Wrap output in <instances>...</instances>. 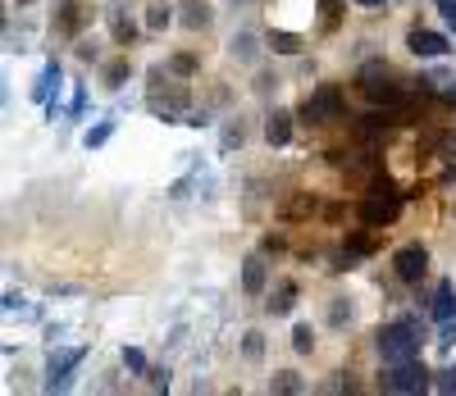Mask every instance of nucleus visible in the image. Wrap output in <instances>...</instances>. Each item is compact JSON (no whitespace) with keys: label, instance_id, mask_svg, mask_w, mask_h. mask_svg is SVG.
Returning a JSON list of instances; mask_svg holds the SVG:
<instances>
[{"label":"nucleus","instance_id":"f257e3e1","mask_svg":"<svg viewBox=\"0 0 456 396\" xmlns=\"http://www.w3.org/2000/svg\"><path fill=\"white\" fill-rule=\"evenodd\" d=\"M379 355H384V365H402V360H415L425 346V324L415 319V314H402V319L384 324L379 328Z\"/></svg>","mask_w":456,"mask_h":396},{"label":"nucleus","instance_id":"f03ea898","mask_svg":"<svg viewBox=\"0 0 456 396\" xmlns=\"http://www.w3.org/2000/svg\"><path fill=\"white\" fill-rule=\"evenodd\" d=\"M342 114H347V96H342V87H333V83L315 87L306 101H301V109H297L301 124H338Z\"/></svg>","mask_w":456,"mask_h":396},{"label":"nucleus","instance_id":"7ed1b4c3","mask_svg":"<svg viewBox=\"0 0 456 396\" xmlns=\"http://www.w3.org/2000/svg\"><path fill=\"white\" fill-rule=\"evenodd\" d=\"M397 210H402V191H397V182L374 178V182H370V191H365V201H361V219L379 228V223H393V219H397Z\"/></svg>","mask_w":456,"mask_h":396},{"label":"nucleus","instance_id":"20e7f679","mask_svg":"<svg viewBox=\"0 0 456 396\" xmlns=\"http://www.w3.org/2000/svg\"><path fill=\"white\" fill-rule=\"evenodd\" d=\"M379 387L393 392V396H411V392H429L434 387V374L420 365V355L415 360H402V365H388L379 374Z\"/></svg>","mask_w":456,"mask_h":396},{"label":"nucleus","instance_id":"39448f33","mask_svg":"<svg viewBox=\"0 0 456 396\" xmlns=\"http://www.w3.org/2000/svg\"><path fill=\"white\" fill-rule=\"evenodd\" d=\"M361 87L374 105H402V87H397V77L384 69V64H365L361 69Z\"/></svg>","mask_w":456,"mask_h":396},{"label":"nucleus","instance_id":"423d86ee","mask_svg":"<svg viewBox=\"0 0 456 396\" xmlns=\"http://www.w3.org/2000/svg\"><path fill=\"white\" fill-rule=\"evenodd\" d=\"M83 365V346H73V351H51V360H46V392H64L69 387V374Z\"/></svg>","mask_w":456,"mask_h":396},{"label":"nucleus","instance_id":"0eeeda50","mask_svg":"<svg viewBox=\"0 0 456 396\" xmlns=\"http://www.w3.org/2000/svg\"><path fill=\"white\" fill-rule=\"evenodd\" d=\"M393 269H397L402 283H420L425 273H429V251H425L420 242H411V246H402V251L393 255Z\"/></svg>","mask_w":456,"mask_h":396},{"label":"nucleus","instance_id":"6e6552de","mask_svg":"<svg viewBox=\"0 0 456 396\" xmlns=\"http://www.w3.org/2000/svg\"><path fill=\"white\" fill-rule=\"evenodd\" d=\"M406 46L420 55V60H438V55H447L452 46H447V36L443 32H429V28H411V36H406Z\"/></svg>","mask_w":456,"mask_h":396},{"label":"nucleus","instance_id":"1a4fd4ad","mask_svg":"<svg viewBox=\"0 0 456 396\" xmlns=\"http://www.w3.org/2000/svg\"><path fill=\"white\" fill-rule=\"evenodd\" d=\"M265 141H270V146H288L292 141V114L274 109L270 118H265Z\"/></svg>","mask_w":456,"mask_h":396},{"label":"nucleus","instance_id":"9d476101","mask_svg":"<svg viewBox=\"0 0 456 396\" xmlns=\"http://www.w3.org/2000/svg\"><path fill=\"white\" fill-rule=\"evenodd\" d=\"M242 292L247 296H260L265 292V260L260 255H247L242 260Z\"/></svg>","mask_w":456,"mask_h":396},{"label":"nucleus","instance_id":"9b49d317","mask_svg":"<svg viewBox=\"0 0 456 396\" xmlns=\"http://www.w3.org/2000/svg\"><path fill=\"white\" fill-rule=\"evenodd\" d=\"M183 23L192 28V32H201V28H210V23H215V14H210L206 0H183Z\"/></svg>","mask_w":456,"mask_h":396},{"label":"nucleus","instance_id":"f8f14e48","mask_svg":"<svg viewBox=\"0 0 456 396\" xmlns=\"http://www.w3.org/2000/svg\"><path fill=\"white\" fill-rule=\"evenodd\" d=\"M51 92H60V64L51 60L46 69H42V77H37V87H32V101H51Z\"/></svg>","mask_w":456,"mask_h":396},{"label":"nucleus","instance_id":"ddd939ff","mask_svg":"<svg viewBox=\"0 0 456 396\" xmlns=\"http://www.w3.org/2000/svg\"><path fill=\"white\" fill-rule=\"evenodd\" d=\"M434 319H438V324H452V319H456V296H452V283H438V292H434Z\"/></svg>","mask_w":456,"mask_h":396},{"label":"nucleus","instance_id":"4468645a","mask_svg":"<svg viewBox=\"0 0 456 396\" xmlns=\"http://www.w3.org/2000/svg\"><path fill=\"white\" fill-rule=\"evenodd\" d=\"M292 305H297V283H279L274 292H270V314H292Z\"/></svg>","mask_w":456,"mask_h":396},{"label":"nucleus","instance_id":"2eb2a0df","mask_svg":"<svg viewBox=\"0 0 456 396\" xmlns=\"http://www.w3.org/2000/svg\"><path fill=\"white\" fill-rule=\"evenodd\" d=\"M228 55L242 60V64H251V60H256V36H251V32H233V42H228Z\"/></svg>","mask_w":456,"mask_h":396},{"label":"nucleus","instance_id":"dca6fc26","mask_svg":"<svg viewBox=\"0 0 456 396\" xmlns=\"http://www.w3.org/2000/svg\"><path fill=\"white\" fill-rule=\"evenodd\" d=\"M352 314H356V310H352L347 296H333V301H329V328H347Z\"/></svg>","mask_w":456,"mask_h":396},{"label":"nucleus","instance_id":"f3484780","mask_svg":"<svg viewBox=\"0 0 456 396\" xmlns=\"http://www.w3.org/2000/svg\"><path fill=\"white\" fill-rule=\"evenodd\" d=\"M128 77H133V64H128V60H114V64H105V87L119 92V87L128 83Z\"/></svg>","mask_w":456,"mask_h":396},{"label":"nucleus","instance_id":"a211bd4d","mask_svg":"<svg viewBox=\"0 0 456 396\" xmlns=\"http://www.w3.org/2000/svg\"><path fill=\"white\" fill-rule=\"evenodd\" d=\"M110 36H114V42H119V46H128L133 36H137V28H133V23H128V19H124L119 10H114V14H110Z\"/></svg>","mask_w":456,"mask_h":396},{"label":"nucleus","instance_id":"6ab92c4d","mask_svg":"<svg viewBox=\"0 0 456 396\" xmlns=\"http://www.w3.org/2000/svg\"><path fill=\"white\" fill-rule=\"evenodd\" d=\"M270 51H279V55H297V51H301V36H297V32H270Z\"/></svg>","mask_w":456,"mask_h":396},{"label":"nucleus","instance_id":"aec40b11","mask_svg":"<svg viewBox=\"0 0 456 396\" xmlns=\"http://www.w3.org/2000/svg\"><path fill=\"white\" fill-rule=\"evenodd\" d=\"M292 351H297V355H311V351H315V333H311V324H297V328H292Z\"/></svg>","mask_w":456,"mask_h":396},{"label":"nucleus","instance_id":"412c9836","mask_svg":"<svg viewBox=\"0 0 456 396\" xmlns=\"http://www.w3.org/2000/svg\"><path fill=\"white\" fill-rule=\"evenodd\" d=\"M270 387H274V392H306V383H301V374H292V369H279V374L270 378Z\"/></svg>","mask_w":456,"mask_h":396},{"label":"nucleus","instance_id":"4be33fe9","mask_svg":"<svg viewBox=\"0 0 456 396\" xmlns=\"http://www.w3.org/2000/svg\"><path fill=\"white\" fill-rule=\"evenodd\" d=\"M169 23H174V10H169V5H151V10H146V28H151V32H165Z\"/></svg>","mask_w":456,"mask_h":396},{"label":"nucleus","instance_id":"5701e85b","mask_svg":"<svg viewBox=\"0 0 456 396\" xmlns=\"http://www.w3.org/2000/svg\"><path fill=\"white\" fill-rule=\"evenodd\" d=\"M78 23H83L78 0H64V5H60V28H64V32H78Z\"/></svg>","mask_w":456,"mask_h":396},{"label":"nucleus","instance_id":"b1692460","mask_svg":"<svg viewBox=\"0 0 456 396\" xmlns=\"http://www.w3.org/2000/svg\"><path fill=\"white\" fill-rule=\"evenodd\" d=\"M242 355H247V360H260V355H265V337L251 328V333H242Z\"/></svg>","mask_w":456,"mask_h":396},{"label":"nucleus","instance_id":"393cba45","mask_svg":"<svg viewBox=\"0 0 456 396\" xmlns=\"http://www.w3.org/2000/svg\"><path fill=\"white\" fill-rule=\"evenodd\" d=\"M110 137H114V118H105V124H101V128H92V133L83 137V146L92 150V146H105Z\"/></svg>","mask_w":456,"mask_h":396},{"label":"nucleus","instance_id":"a878e982","mask_svg":"<svg viewBox=\"0 0 456 396\" xmlns=\"http://www.w3.org/2000/svg\"><path fill=\"white\" fill-rule=\"evenodd\" d=\"M124 369H128V374H146V355H142L137 346L124 351Z\"/></svg>","mask_w":456,"mask_h":396},{"label":"nucleus","instance_id":"bb28decb","mask_svg":"<svg viewBox=\"0 0 456 396\" xmlns=\"http://www.w3.org/2000/svg\"><path fill=\"white\" fill-rule=\"evenodd\" d=\"M434 392H456V369H452V365L434 374Z\"/></svg>","mask_w":456,"mask_h":396},{"label":"nucleus","instance_id":"cd10ccee","mask_svg":"<svg viewBox=\"0 0 456 396\" xmlns=\"http://www.w3.org/2000/svg\"><path fill=\"white\" fill-rule=\"evenodd\" d=\"M242 141H247L242 124H228V128H224V150H233V146H242Z\"/></svg>","mask_w":456,"mask_h":396},{"label":"nucleus","instance_id":"c85d7f7f","mask_svg":"<svg viewBox=\"0 0 456 396\" xmlns=\"http://www.w3.org/2000/svg\"><path fill=\"white\" fill-rule=\"evenodd\" d=\"M169 69H174V73H197V55H174Z\"/></svg>","mask_w":456,"mask_h":396},{"label":"nucleus","instance_id":"c756f323","mask_svg":"<svg viewBox=\"0 0 456 396\" xmlns=\"http://www.w3.org/2000/svg\"><path fill=\"white\" fill-rule=\"evenodd\" d=\"M151 387L165 392V387H169V369H151Z\"/></svg>","mask_w":456,"mask_h":396},{"label":"nucleus","instance_id":"7c9ffc66","mask_svg":"<svg viewBox=\"0 0 456 396\" xmlns=\"http://www.w3.org/2000/svg\"><path fill=\"white\" fill-rule=\"evenodd\" d=\"M456 342V328L452 324H443V333H438V346H452Z\"/></svg>","mask_w":456,"mask_h":396},{"label":"nucleus","instance_id":"2f4dec72","mask_svg":"<svg viewBox=\"0 0 456 396\" xmlns=\"http://www.w3.org/2000/svg\"><path fill=\"white\" fill-rule=\"evenodd\" d=\"M78 60H96V46L92 42H78Z\"/></svg>","mask_w":456,"mask_h":396},{"label":"nucleus","instance_id":"473e14b6","mask_svg":"<svg viewBox=\"0 0 456 396\" xmlns=\"http://www.w3.org/2000/svg\"><path fill=\"white\" fill-rule=\"evenodd\" d=\"M356 5H361V10H379V5H384V0H356Z\"/></svg>","mask_w":456,"mask_h":396},{"label":"nucleus","instance_id":"72a5a7b5","mask_svg":"<svg viewBox=\"0 0 456 396\" xmlns=\"http://www.w3.org/2000/svg\"><path fill=\"white\" fill-rule=\"evenodd\" d=\"M443 96H447V101L456 105V83H447V92H443Z\"/></svg>","mask_w":456,"mask_h":396},{"label":"nucleus","instance_id":"f704fd0d","mask_svg":"<svg viewBox=\"0 0 456 396\" xmlns=\"http://www.w3.org/2000/svg\"><path fill=\"white\" fill-rule=\"evenodd\" d=\"M19 5H32V0H19Z\"/></svg>","mask_w":456,"mask_h":396},{"label":"nucleus","instance_id":"c9c22d12","mask_svg":"<svg viewBox=\"0 0 456 396\" xmlns=\"http://www.w3.org/2000/svg\"><path fill=\"white\" fill-rule=\"evenodd\" d=\"M447 23H452V28H456V19H447Z\"/></svg>","mask_w":456,"mask_h":396}]
</instances>
